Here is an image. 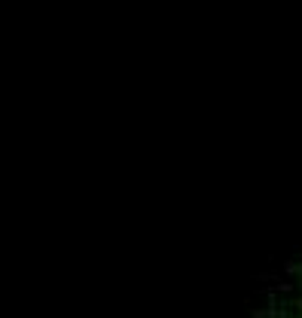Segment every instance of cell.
<instances>
[{
	"label": "cell",
	"mask_w": 302,
	"mask_h": 318,
	"mask_svg": "<svg viewBox=\"0 0 302 318\" xmlns=\"http://www.w3.org/2000/svg\"><path fill=\"white\" fill-rule=\"evenodd\" d=\"M284 272H287V275H299V263H296V260H287V263H284Z\"/></svg>",
	"instance_id": "1"
},
{
	"label": "cell",
	"mask_w": 302,
	"mask_h": 318,
	"mask_svg": "<svg viewBox=\"0 0 302 318\" xmlns=\"http://www.w3.org/2000/svg\"><path fill=\"white\" fill-rule=\"evenodd\" d=\"M290 306H293V309H299V312H302V294H299V297H296V300H293V303H290Z\"/></svg>",
	"instance_id": "4"
},
{
	"label": "cell",
	"mask_w": 302,
	"mask_h": 318,
	"mask_svg": "<svg viewBox=\"0 0 302 318\" xmlns=\"http://www.w3.org/2000/svg\"><path fill=\"white\" fill-rule=\"evenodd\" d=\"M253 318H269V312L266 309H253Z\"/></svg>",
	"instance_id": "3"
},
{
	"label": "cell",
	"mask_w": 302,
	"mask_h": 318,
	"mask_svg": "<svg viewBox=\"0 0 302 318\" xmlns=\"http://www.w3.org/2000/svg\"><path fill=\"white\" fill-rule=\"evenodd\" d=\"M278 294H290L293 291V285H290V281H278V288H275Z\"/></svg>",
	"instance_id": "2"
}]
</instances>
